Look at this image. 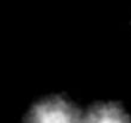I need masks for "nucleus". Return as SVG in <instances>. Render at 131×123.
<instances>
[{"label": "nucleus", "mask_w": 131, "mask_h": 123, "mask_svg": "<svg viewBox=\"0 0 131 123\" xmlns=\"http://www.w3.org/2000/svg\"><path fill=\"white\" fill-rule=\"evenodd\" d=\"M25 123H81V118L68 102L51 98L36 104Z\"/></svg>", "instance_id": "nucleus-1"}, {"label": "nucleus", "mask_w": 131, "mask_h": 123, "mask_svg": "<svg viewBox=\"0 0 131 123\" xmlns=\"http://www.w3.org/2000/svg\"><path fill=\"white\" fill-rule=\"evenodd\" d=\"M81 123H131L128 115L113 104H101L88 111Z\"/></svg>", "instance_id": "nucleus-2"}]
</instances>
